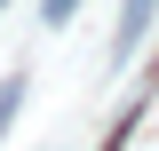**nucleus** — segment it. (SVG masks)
Listing matches in <instances>:
<instances>
[{
	"label": "nucleus",
	"mask_w": 159,
	"mask_h": 151,
	"mask_svg": "<svg viewBox=\"0 0 159 151\" xmlns=\"http://www.w3.org/2000/svg\"><path fill=\"white\" fill-rule=\"evenodd\" d=\"M151 16H159V0H127V8H119V32H111V56H119V64L135 56V40L151 32Z\"/></svg>",
	"instance_id": "nucleus-1"
},
{
	"label": "nucleus",
	"mask_w": 159,
	"mask_h": 151,
	"mask_svg": "<svg viewBox=\"0 0 159 151\" xmlns=\"http://www.w3.org/2000/svg\"><path fill=\"white\" fill-rule=\"evenodd\" d=\"M72 8H80V0H48V24H64V16H72Z\"/></svg>",
	"instance_id": "nucleus-3"
},
{
	"label": "nucleus",
	"mask_w": 159,
	"mask_h": 151,
	"mask_svg": "<svg viewBox=\"0 0 159 151\" xmlns=\"http://www.w3.org/2000/svg\"><path fill=\"white\" fill-rule=\"evenodd\" d=\"M16 103H24V72H8V80H0V135H8V119H16Z\"/></svg>",
	"instance_id": "nucleus-2"
}]
</instances>
